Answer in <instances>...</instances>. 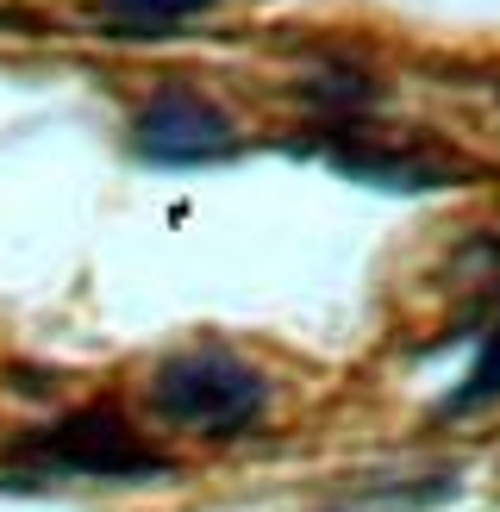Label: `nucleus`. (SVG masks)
Listing matches in <instances>:
<instances>
[{
  "mask_svg": "<svg viewBox=\"0 0 500 512\" xmlns=\"http://www.w3.org/2000/svg\"><path fill=\"white\" fill-rule=\"evenodd\" d=\"M150 406L175 431H200V438H238V431L263 425L269 413V381L250 369L244 356L219 344L175 350L150 369Z\"/></svg>",
  "mask_w": 500,
  "mask_h": 512,
  "instance_id": "nucleus-1",
  "label": "nucleus"
},
{
  "mask_svg": "<svg viewBox=\"0 0 500 512\" xmlns=\"http://www.w3.org/2000/svg\"><path fill=\"white\" fill-rule=\"evenodd\" d=\"M25 456L57 475H94V481H150L169 475V456L150 450L113 406H82L57 425H44L38 438H25Z\"/></svg>",
  "mask_w": 500,
  "mask_h": 512,
  "instance_id": "nucleus-2",
  "label": "nucleus"
},
{
  "mask_svg": "<svg viewBox=\"0 0 500 512\" xmlns=\"http://www.w3.org/2000/svg\"><path fill=\"white\" fill-rule=\"evenodd\" d=\"M132 150L163 169H194V163H225L238 150V125L225 119L207 94L194 88H163L150 107L132 119Z\"/></svg>",
  "mask_w": 500,
  "mask_h": 512,
  "instance_id": "nucleus-3",
  "label": "nucleus"
},
{
  "mask_svg": "<svg viewBox=\"0 0 500 512\" xmlns=\"http://www.w3.org/2000/svg\"><path fill=\"white\" fill-rule=\"evenodd\" d=\"M332 163L375 188H444L457 175V163L432 157V150H394V144H338Z\"/></svg>",
  "mask_w": 500,
  "mask_h": 512,
  "instance_id": "nucleus-4",
  "label": "nucleus"
},
{
  "mask_svg": "<svg viewBox=\"0 0 500 512\" xmlns=\"http://www.w3.org/2000/svg\"><path fill=\"white\" fill-rule=\"evenodd\" d=\"M94 13L107 19L119 38H163L175 25L213 13V0H94Z\"/></svg>",
  "mask_w": 500,
  "mask_h": 512,
  "instance_id": "nucleus-5",
  "label": "nucleus"
},
{
  "mask_svg": "<svg viewBox=\"0 0 500 512\" xmlns=\"http://www.w3.org/2000/svg\"><path fill=\"white\" fill-rule=\"evenodd\" d=\"M488 400H500V325L488 331V344L475 356V369L463 375V388L444 394V413H475V406H488Z\"/></svg>",
  "mask_w": 500,
  "mask_h": 512,
  "instance_id": "nucleus-6",
  "label": "nucleus"
}]
</instances>
